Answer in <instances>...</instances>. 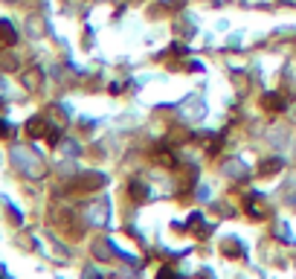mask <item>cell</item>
Returning a JSON list of instances; mask_svg holds the SVG:
<instances>
[{
  "mask_svg": "<svg viewBox=\"0 0 296 279\" xmlns=\"http://www.w3.org/2000/svg\"><path fill=\"white\" fill-rule=\"evenodd\" d=\"M157 279H177V273H174L171 268H163L160 273H157Z\"/></svg>",
  "mask_w": 296,
  "mask_h": 279,
  "instance_id": "cell-1",
  "label": "cell"
},
{
  "mask_svg": "<svg viewBox=\"0 0 296 279\" xmlns=\"http://www.w3.org/2000/svg\"><path fill=\"white\" fill-rule=\"evenodd\" d=\"M3 131H6V125H3V122H0V134H3Z\"/></svg>",
  "mask_w": 296,
  "mask_h": 279,
  "instance_id": "cell-2",
  "label": "cell"
}]
</instances>
